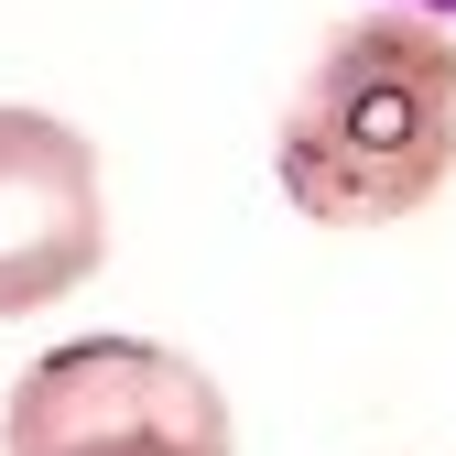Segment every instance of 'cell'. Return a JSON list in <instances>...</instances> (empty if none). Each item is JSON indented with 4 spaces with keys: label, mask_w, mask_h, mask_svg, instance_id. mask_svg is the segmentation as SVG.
<instances>
[{
    "label": "cell",
    "mask_w": 456,
    "mask_h": 456,
    "mask_svg": "<svg viewBox=\"0 0 456 456\" xmlns=\"http://www.w3.org/2000/svg\"><path fill=\"white\" fill-rule=\"evenodd\" d=\"M391 12H424V22H456V0H391Z\"/></svg>",
    "instance_id": "cell-4"
},
{
    "label": "cell",
    "mask_w": 456,
    "mask_h": 456,
    "mask_svg": "<svg viewBox=\"0 0 456 456\" xmlns=\"http://www.w3.org/2000/svg\"><path fill=\"white\" fill-rule=\"evenodd\" d=\"M272 185L305 228H403L456 185V22L348 12L272 120Z\"/></svg>",
    "instance_id": "cell-1"
},
{
    "label": "cell",
    "mask_w": 456,
    "mask_h": 456,
    "mask_svg": "<svg viewBox=\"0 0 456 456\" xmlns=\"http://www.w3.org/2000/svg\"><path fill=\"white\" fill-rule=\"evenodd\" d=\"M109 261V175L66 109L0 98V326L54 315Z\"/></svg>",
    "instance_id": "cell-3"
},
{
    "label": "cell",
    "mask_w": 456,
    "mask_h": 456,
    "mask_svg": "<svg viewBox=\"0 0 456 456\" xmlns=\"http://www.w3.org/2000/svg\"><path fill=\"white\" fill-rule=\"evenodd\" d=\"M0 456H240V424L185 348L109 326V337L44 348L12 380Z\"/></svg>",
    "instance_id": "cell-2"
}]
</instances>
